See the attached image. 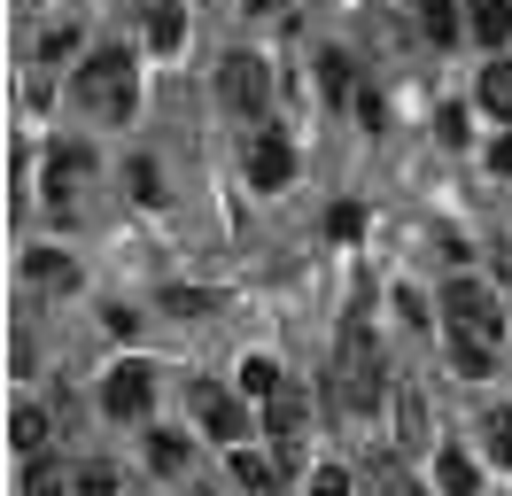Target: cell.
<instances>
[{"label": "cell", "mask_w": 512, "mask_h": 496, "mask_svg": "<svg viewBox=\"0 0 512 496\" xmlns=\"http://www.w3.org/2000/svg\"><path fill=\"white\" fill-rule=\"evenodd\" d=\"M241 163H249V186H256V194H280V186L295 179V148L280 140V132H256Z\"/></svg>", "instance_id": "obj_8"}, {"label": "cell", "mask_w": 512, "mask_h": 496, "mask_svg": "<svg viewBox=\"0 0 512 496\" xmlns=\"http://www.w3.org/2000/svg\"><path fill=\"white\" fill-rule=\"evenodd\" d=\"M32 496H70V489H63V481H32Z\"/></svg>", "instance_id": "obj_35"}, {"label": "cell", "mask_w": 512, "mask_h": 496, "mask_svg": "<svg viewBox=\"0 0 512 496\" xmlns=\"http://www.w3.org/2000/svg\"><path fill=\"white\" fill-rule=\"evenodd\" d=\"M264 93H272V70H264V55L233 47V55L218 62V101L233 109V117H256V109H264Z\"/></svg>", "instance_id": "obj_5"}, {"label": "cell", "mask_w": 512, "mask_h": 496, "mask_svg": "<svg viewBox=\"0 0 512 496\" xmlns=\"http://www.w3.org/2000/svg\"><path fill=\"white\" fill-rule=\"evenodd\" d=\"M334 403L350 411V419H373L388 403V365H381V341L365 318L342 326V349H334Z\"/></svg>", "instance_id": "obj_1"}, {"label": "cell", "mask_w": 512, "mask_h": 496, "mask_svg": "<svg viewBox=\"0 0 512 496\" xmlns=\"http://www.w3.org/2000/svg\"><path fill=\"white\" fill-rule=\"evenodd\" d=\"M311 496H350V473H342V465H319V473H311Z\"/></svg>", "instance_id": "obj_28"}, {"label": "cell", "mask_w": 512, "mask_h": 496, "mask_svg": "<svg viewBox=\"0 0 512 496\" xmlns=\"http://www.w3.org/2000/svg\"><path fill=\"white\" fill-rule=\"evenodd\" d=\"M179 39H187V8H179V0H156V8H148V47L171 55Z\"/></svg>", "instance_id": "obj_21"}, {"label": "cell", "mask_w": 512, "mask_h": 496, "mask_svg": "<svg viewBox=\"0 0 512 496\" xmlns=\"http://www.w3.org/2000/svg\"><path fill=\"white\" fill-rule=\"evenodd\" d=\"M8 434H16V458L32 465L39 450H47V411H39V403H16V411H8Z\"/></svg>", "instance_id": "obj_17"}, {"label": "cell", "mask_w": 512, "mask_h": 496, "mask_svg": "<svg viewBox=\"0 0 512 496\" xmlns=\"http://www.w3.org/2000/svg\"><path fill=\"white\" fill-rule=\"evenodd\" d=\"M241 8H249V16H280L288 0H241Z\"/></svg>", "instance_id": "obj_34"}, {"label": "cell", "mask_w": 512, "mask_h": 496, "mask_svg": "<svg viewBox=\"0 0 512 496\" xmlns=\"http://www.w3.org/2000/svg\"><path fill=\"white\" fill-rule=\"evenodd\" d=\"M450 365H458V380H489V372H497V341L450 334Z\"/></svg>", "instance_id": "obj_16"}, {"label": "cell", "mask_w": 512, "mask_h": 496, "mask_svg": "<svg viewBox=\"0 0 512 496\" xmlns=\"http://www.w3.org/2000/svg\"><path fill=\"white\" fill-rule=\"evenodd\" d=\"M101 326H109V334H117V341H132V334H140V310H125V303H117V310H109V318H101Z\"/></svg>", "instance_id": "obj_30"}, {"label": "cell", "mask_w": 512, "mask_h": 496, "mask_svg": "<svg viewBox=\"0 0 512 496\" xmlns=\"http://www.w3.org/2000/svg\"><path fill=\"white\" fill-rule=\"evenodd\" d=\"M396 442H404V450H419V442H427V411H419L412 388L396 396Z\"/></svg>", "instance_id": "obj_25"}, {"label": "cell", "mask_w": 512, "mask_h": 496, "mask_svg": "<svg viewBox=\"0 0 512 496\" xmlns=\"http://www.w3.org/2000/svg\"><path fill=\"white\" fill-rule=\"evenodd\" d=\"M125 194L140 202V210H163V194H171V186H163L156 155H132V163H125Z\"/></svg>", "instance_id": "obj_18"}, {"label": "cell", "mask_w": 512, "mask_h": 496, "mask_svg": "<svg viewBox=\"0 0 512 496\" xmlns=\"http://www.w3.org/2000/svg\"><path fill=\"white\" fill-rule=\"evenodd\" d=\"M24 279H32L39 295H78V256H63V248H32V256H24Z\"/></svg>", "instance_id": "obj_10"}, {"label": "cell", "mask_w": 512, "mask_h": 496, "mask_svg": "<svg viewBox=\"0 0 512 496\" xmlns=\"http://www.w3.org/2000/svg\"><path fill=\"white\" fill-rule=\"evenodd\" d=\"M474 101H481V109H489V117H497V124H505V132H512V55H497V62H489V70H481Z\"/></svg>", "instance_id": "obj_13"}, {"label": "cell", "mask_w": 512, "mask_h": 496, "mask_svg": "<svg viewBox=\"0 0 512 496\" xmlns=\"http://www.w3.org/2000/svg\"><path fill=\"white\" fill-rule=\"evenodd\" d=\"M187 411H194V427H202V434H218V442L241 450V434H249V396H225V388H210V380H194Z\"/></svg>", "instance_id": "obj_6"}, {"label": "cell", "mask_w": 512, "mask_h": 496, "mask_svg": "<svg viewBox=\"0 0 512 496\" xmlns=\"http://www.w3.org/2000/svg\"><path fill=\"white\" fill-rule=\"evenodd\" d=\"M163 303L179 310V318H202V310L218 303V295H210V287H171V295H163Z\"/></svg>", "instance_id": "obj_27"}, {"label": "cell", "mask_w": 512, "mask_h": 496, "mask_svg": "<svg viewBox=\"0 0 512 496\" xmlns=\"http://www.w3.org/2000/svg\"><path fill=\"white\" fill-rule=\"evenodd\" d=\"M326 233H334V241H357V233H365V217H357V210H350V202H342V210L326 217Z\"/></svg>", "instance_id": "obj_29"}, {"label": "cell", "mask_w": 512, "mask_h": 496, "mask_svg": "<svg viewBox=\"0 0 512 496\" xmlns=\"http://www.w3.org/2000/svg\"><path fill=\"white\" fill-rule=\"evenodd\" d=\"M419 31H427V39H458V31H466V8H458V0H419Z\"/></svg>", "instance_id": "obj_22"}, {"label": "cell", "mask_w": 512, "mask_h": 496, "mask_svg": "<svg viewBox=\"0 0 512 496\" xmlns=\"http://www.w3.org/2000/svg\"><path fill=\"white\" fill-rule=\"evenodd\" d=\"M225 473H233V489H241V496H272V489H280V458H264V450H249V442L225 458Z\"/></svg>", "instance_id": "obj_11"}, {"label": "cell", "mask_w": 512, "mask_h": 496, "mask_svg": "<svg viewBox=\"0 0 512 496\" xmlns=\"http://www.w3.org/2000/svg\"><path fill=\"white\" fill-rule=\"evenodd\" d=\"M396 310H404V326H427V303H419L412 287H396Z\"/></svg>", "instance_id": "obj_32"}, {"label": "cell", "mask_w": 512, "mask_h": 496, "mask_svg": "<svg viewBox=\"0 0 512 496\" xmlns=\"http://www.w3.org/2000/svg\"><path fill=\"white\" fill-rule=\"evenodd\" d=\"M481 442H489V458H497V465L512 473V403H497V411L481 419Z\"/></svg>", "instance_id": "obj_24"}, {"label": "cell", "mask_w": 512, "mask_h": 496, "mask_svg": "<svg viewBox=\"0 0 512 496\" xmlns=\"http://www.w3.org/2000/svg\"><path fill=\"white\" fill-rule=\"evenodd\" d=\"M303 419H311V396H303V388H280V396L264 403V434H272V442H280V465L295 458V442H303Z\"/></svg>", "instance_id": "obj_9"}, {"label": "cell", "mask_w": 512, "mask_h": 496, "mask_svg": "<svg viewBox=\"0 0 512 496\" xmlns=\"http://www.w3.org/2000/svg\"><path fill=\"white\" fill-rule=\"evenodd\" d=\"M94 148H78V140H70V148H55L47 155V210L55 217H78L86 210V186H94Z\"/></svg>", "instance_id": "obj_4"}, {"label": "cell", "mask_w": 512, "mask_h": 496, "mask_svg": "<svg viewBox=\"0 0 512 496\" xmlns=\"http://www.w3.org/2000/svg\"><path fill=\"white\" fill-rule=\"evenodd\" d=\"M489 171H505V179H512V132H497V148H489Z\"/></svg>", "instance_id": "obj_33"}, {"label": "cell", "mask_w": 512, "mask_h": 496, "mask_svg": "<svg viewBox=\"0 0 512 496\" xmlns=\"http://www.w3.org/2000/svg\"><path fill=\"white\" fill-rule=\"evenodd\" d=\"M435 132H443L450 148H458V140H466V109H443V117H435Z\"/></svg>", "instance_id": "obj_31"}, {"label": "cell", "mask_w": 512, "mask_h": 496, "mask_svg": "<svg viewBox=\"0 0 512 496\" xmlns=\"http://www.w3.org/2000/svg\"><path fill=\"white\" fill-rule=\"evenodd\" d=\"M78 47H86V24H47L39 31V62H70Z\"/></svg>", "instance_id": "obj_23"}, {"label": "cell", "mask_w": 512, "mask_h": 496, "mask_svg": "<svg viewBox=\"0 0 512 496\" xmlns=\"http://www.w3.org/2000/svg\"><path fill=\"white\" fill-rule=\"evenodd\" d=\"M319 93H326V101H350V93H357V70H350L342 47H319Z\"/></svg>", "instance_id": "obj_20"}, {"label": "cell", "mask_w": 512, "mask_h": 496, "mask_svg": "<svg viewBox=\"0 0 512 496\" xmlns=\"http://www.w3.org/2000/svg\"><path fill=\"white\" fill-rule=\"evenodd\" d=\"M70 496H125V489H117L109 465H78V473H70Z\"/></svg>", "instance_id": "obj_26"}, {"label": "cell", "mask_w": 512, "mask_h": 496, "mask_svg": "<svg viewBox=\"0 0 512 496\" xmlns=\"http://www.w3.org/2000/svg\"><path fill=\"white\" fill-rule=\"evenodd\" d=\"M148 465H156V473H187L194 442H187V434H171V427H156V434H148Z\"/></svg>", "instance_id": "obj_19"}, {"label": "cell", "mask_w": 512, "mask_h": 496, "mask_svg": "<svg viewBox=\"0 0 512 496\" xmlns=\"http://www.w3.org/2000/svg\"><path fill=\"white\" fill-rule=\"evenodd\" d=\"M233 380H241V396H249V403H272L280 388H288L280 357H241V372H233Z\"/></svg>", "instance_id": "obj_15"}, {"label": "cell", "mask_w": 512, "mask_h": 496, "mask_svg": "<svg viewBox=\"0 0 512 496\" xmlns=\"http://www.w3.org/2000/svg\"><path fill=\"white\" fill-rule=\"evenodd\" d=\"M16 8H39V0H16Z\"/></svg>", "instance_id": "obj_36"}, {"label": "cell", "mask_w": 512, "mask_h": 496, "mask_svg": "<svg viewBox=\"0 0 512 496\" xmlns=\"http://www.w3.org/2000/svg\"><path fill=\"white\" fill-rule=\"evenodd\" d=\"M140 8H156V0H140Z\"/></svg>", "instance_id": "obj_37"}, {"label": "cell", "mask_w": 512, "mask_h": 496, "mask_svg": "<svg viewBox=\"0 0 512 496\" xmlns=\"http://www.w3.org/2000/svg\"><path fill=\"white\" fill-rule=\"evenodd\" d=\"M466 31H474L489 55L512 47V0H466Z\"/></svg>", "instance_id": "obj_12"}, {"label": "cell", "mask_w": 512, "mask_h": 496, "mask_svg": "<svg viewBox=\"0 0 512 496\" xmlns=\"http://www.w3.org/2000/svg\"><path fill=\"white\" fill-rule=\"evenodd\" d=\"M148 403H156V365H140V357L109 365V380H101V411L109 419H148Z\"/></svg>", "instance_id": "obj_7"}, {"label": "cell", "mask_w": 512, "mask_h": 496, "mask_svg": "<svg viewBox=\"0 0 512 496\" xmlns=\"http://www.w3.org/2000/svg\"><path fill=\"white\" fill-rule=\"evenodd\" d=\"M70 93H78V101H86L94 117L125 124L132 109H140V55H132V47H94V55L78 62Z\"/></svg>", "instance_id": "obj_2"}, {"label": "cell", "mask_w": 512, "mask_h": 496, "mask_svg": "<svg viewBox=\"0 0 512 496\" xmlns=\"http://www.w3.org/2000/svg\"><path fill=\"white\" fill-rule=\"evenodd\" d=\"M435 489L443 496H481V473H474V458H466V450H435Z\"/></svg>", "instance_id": "obj_14"}, {"label": "cell", "mask_w": 512, "mask_h": 496, "mask_svg": "<svg viewBox=\"0 0 512 496\" xmlns=\"http://www.w3.org/2000/svg\"><path fill=\"white\" fill-rule=\"evenodd\" d=\"M443 326L450 334H474V341H505V310L481 279H450L443 287Z\"/></svg>", "instance_id": "obj_3"}]
</instances>
